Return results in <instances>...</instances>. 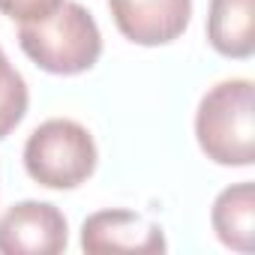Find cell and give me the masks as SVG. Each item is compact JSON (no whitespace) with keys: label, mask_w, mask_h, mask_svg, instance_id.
<instances>
[{"label":"cell","mask_w":255,"mask_h":255,"mask_svg":"<svg viewBox=\"0 0 255 255\" xmlns=\"http://www.w3.org/2000/svg\"><path fill=\"white\" fill-rule=\"evenodd\" d=\"M210 222H213L216 237L228 249L252 252L255 249V186L252 180L222 189L213 201Z\"/></svg>","instance_id":"8"},{"label":"cell","mask_w":255,"mask_h":255,"mask_svg":"<svg viewBox=\"0 0 255 255\" xmlns=\"http://www.w3.org/2000/svg\"><path fill=\"white\" fill-rule=\"evenodd\" d=\"M21 51L51 75H78L87 72L102 54V33L93 15L72 0L33 21L18 27Z\"/></svg>","instance_id":"2"},{"label":"cell","mask_w":255,"mask_h":255,"mask_svg":"<svg viewBox=\"0 0 255 255\" xmlns=\"http://www.w3.org/2000/svg\"><path fill=\"white\" fill-rule=\"evenodd\" d=\"M195 138L207 159L246 168L255 159V90L249 78L213 84L195 111Z\"/></svg>","instance_id":"1"},{"label":"cell","mask_w":255,"mask_h":255,"mask_svg":"<svg viewBox=\"0 0 255 255\" xmlns=\"http://www.w3.org/2000/svg\"><path fill=\"white\" fill-rule=\"evenodd\" d=\"M207 39L222 57L249 60L255 54V0H210Z\"/></svg>","instance_id":"7"},{"label":"cell","mask_w":255,"mask_h":255,"mask_svg":"<svg viewBox=\"0 0 255 255\" xmlns=\"http://www.w3.org/2000/svg\"><path fill=\"white\" fill-rule=\"evenodd\" d=\"M27 102L30 96H27V84L21 72H15V66L6 60L3 48H0V138H6L24 120Z\"/></svg>","instance_id":"9"},{"label":"cell","mask_w":255,"mask_h":255,"mask_svg":"<svg viewBox=\"0 0 255 255\" xmlns=\"http://www.w3.org/2000/svg\"><path fill=\"white\" fill-rule=\"evenodd\" d=\"M84 252H165V234L135 210H99L81 225Z\"/></svg>","instance_id":"6"},{"label":"cell","mask_w":255,"mask_h":255,"mask_svg":"<svg viewBox=\"0 0 255 255\" xmlns=\"http://www.w3.org/2000/svg\"><path fill=\"white\" fill-rule=\"evenodd\" d=\"M63 0H0V12L15 21H33L48 12H54Z\"/></svg>","instance_id":"10"},{"label":"cell","mask_w":255,"mask_h":255,"mask_svg":"<svg viewBox=\"0 0 255 255\" xmlns=\"http://www.w3.org/2000/svg\"><path fill=\"white\" fill-rule=\"evenodd\" d=\"M69 243L66 216L48 201H18L0 216L3 255H57Z\"/></svg>","instance_id":"4"},{"label":"cell","mask_w":255,"mask_h":255,"mask_svg":"<svg viewBox=\"0 0 255 255\" xmlns=\"http://www.w3.org/2000/svg\"><path fill=\"white\" fill-rule=\"evenodd\" d=\"M117 30L135 45H168L189 27L192 0H108Z\"/></svg>","instance_id":"5"},{"label":"cell","mask_w":255,"mask_h":255,"mask_svg":"<svg viewBox=\"0 0 255 255\" xmlns=\"http://www.w3.org/2000/svg\"><path fill=\"white\" fill-rule=\"evenodd\" d=\"M96 144L81 123L54 117L39 123L24 144V168L45 189H75L96 171Z\"/></svg>","instance_id":"3"}]
</instances>
